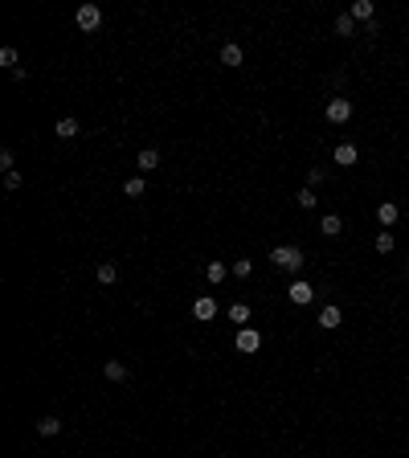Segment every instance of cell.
Returning <instances> with one entry per match:
<instances>
[{
	"label": "cell",
	"instance_id": "d4e9b609",
	"mask_svg": "<svg viewBox=\"0 0 409 458\" xmlns=\"http://www.w3.org/2000/svg\"><path fill=\"white\" fill-rule=\"evenodd\" d=\"M324 168H307V188H319V184H324Z\"/></svg>",
	"mask_w": 409,
	"mask_h": 458
},
{
	"label": "cell",
	"instance_id": "d6986e66",
	"mask_svg": "<svg viewBox=\"0 0 409 458\" xmlns=\"http://www.w3.org/2000/svg\"><path fill=\"white\" fill-rule=\"evenodd\" d=\"M229 324L250 327V307H245V303H233V307H229Z\"/></svg>",
	"mask_w": 409,
	"mask_h": 458
},
{
	"label": "cell",
	"instance_id": "ac0fdd59",
	"mask_svg": "<svg viewBox=\"0 0 409 458\" xmlns=\"http://www.w3.org/2000/svg\"><path fill=\"white\" fill-rule=\"evenodd\" d=\"M225 275H233L225 262H209V266H205V278H209V282H225Z\"/></svg>",
	"mask_w": 409,
	"mask_h": 458
},
{
	"label": "cell",
	"instance_id": "277c9868",
	"mask_svg": "<svg viewBox=\"0 0 409 458\" xmlns=\"http://www.w3.org/2000/svg\"><path fill=\"white\" fill-rule=\"evenodd\" d=\"M331 160L340 164V168H356V164H360V147L352 144V139H344V144L331 147Z\"/></svg>",
	"mask_w": 409,
	"mask_h": 458
},
{
	"label": "cell",
	"instance_id": "484cf974",
	"mask_svg": "<svg viewBox=\"0 0 409 458\" xmlns=\"http://www.w3.org/2000/svg\"><path fill=\"white\" fill-rule=\"evenodd\" d=\"M0 65L16 70V49H13V46H4V49H0Z\"/></svg>",
	"mask_w": 409,
	"mask_h": 458
},
{
	"label": "cell",
	"instance_id": "3957f363",
	"mask_svg": "<svg viewBox=\"0 0 409 458\" xmlns=\"http://www.w3.org/2000/svg\"><path fill=\"white\" fill-rule=\"evenodd\" d=\"M238 352L242 356H254V352H262V331L258 327H238Z\"/></svg>",
	"mask_w": 409,
	"mask_h": 458
},
{
	"label": "cell",
	"instance_id": "ba28073f",
	"mask_svg": "<svg viewBox=\"0 0 409 458\" xmlns=\"http://www.w3.org/2000/svg\"><path fill=\"white\" fill-rule=\"evenodd\" d=\"M348 16H352L356 25H373V21H376V4H373V0H352Z\"/></svg>",
	"mask_w": 409,
	"mask_h": 458
},
{
	"label": "cell",
	"instance_id": "7c38bea8",
	"mask_svg": "<svg viewBox=\"0 0 409 458\" xmlns=\"http://www.w3.org/2000/svg\"><path fill=\"white\" fill-rule=\"evenodd\" d=\"M193 315L201 319V324H205V319H213V315H217V299H213V294H201V299L193 303Z\"/></svg>",
	"mask_w": 409,
	"mask_h": 458
},
{
	"label": "cell",
	"instance_id": "7402d4cb",
	"mask_svg": "<svg viewBox=\"0 0 409 458\" xmlns=\"http://www.w3.org/2000/svg\"><path fill=\"white\" fill-rule=\"evenodd\" d=\"M294 201H299V209H315V205H319V193H315V188H299Z\"/></svg>",
	"mask_w": 409,
	"mask_h": 458
},
{
	"label": "cell",
	"instance_id": "4316f807",
	"mask_svg": "<svg viewBox=\"0 0 409 458\" xmlns=\"http://www.w3.org/2000/svg\"><path fill=\"white\" fill-rule=\"evenodd\" d=\"M13 164H16V156H13V147H4V151H0V168H4V172H16Z\"/></svg>",
	"mask_w": 409,
	"mask_h": 458
},
{
	"label": "cell",
	"instance_id": "83f0119b",
	"mask_svg": "<svg viewBox=\"0 0 409 458\" xmlns=\"http://www.w3.org/2000/svg\"><path fill=\"white\" fill-rule=\"evenodd\" d=\"M4 188L16 193V188H21V172H4Z\"/></svg>",
	"mask_w": 409,
	"mask_h": 458
},
{
	"label": "cell",
	"instance_id": "603a6c76",
	"mask_svg": "<svg viewBox=\"0 0 409 458\" xmlns=\"http://www.w3.org/2000/svg\"><path fill=\"white\" fill-rule=\"evenodd\" d=\"M229 270H233L238 278H250V275H254V262H250V258H238L233 266H229Z\"/></svg>",
	"mask_w": 409,
	"mask_h": 458
},
{
	"label": "cell",
	"instance_id": "52a82bcc",
	"mask_svg": "<svg viewBox=\"0 0 409 458\" xmlns=\"http://www.w3.org/2000/svg\"><path fill=\"white\" fill-rule=\"evenodd\" d=\"M376 221H381V229H393L401 221V205H397V201H381V205H376Z\"/></svg>",
	"mask_w": 409,
	"mask_h": 458
},
{
	"label": "cell",
	"instance_id": "ffe728a7",
	"mask_svg": "<svg viewBox=\"0 0 409 458\" xmlns=\"http://www.w3.org/2000/svg\"><path fill=\"white\" fill-rule=\"evenodd\" d=\"M115 278H119V266H115V262H98V282H102V287H111Z\"/></svg>",
	"mask_w": 409,
	"mask_h": 458
},
{
	"label": "cell",
	"instance_id": "2e32d148",
	"mask_svg": "<svg viewBox=\"0 0 409 458\" xmlns=\"http://www.w3.org/2000/svg\"><path fill=\"white\" fill-rule=\"evenodd\" d=\"M242 62H245L242 46H233V41H229V46H221V65H242Z\"/></svg>",
	"mask_w": 409,
	"mask_h": 458
},
{
	"label": "cell",
	"instance_id": "4fadbf2b",
	"mask_svg": "<svg viewBox=\"0 0 409 458\" xmlns=\"http://www.w3.org/2000/svg\"><path fill=\"white\" fill-rule=\"evenodd\" d=\"M135 164H139V172H156V168H160V151H156V147H144V151L135 156Z\"/></svg>",
	"mask_w": 409,
	"mask_h": 458
},
{
	"label": "cell",
	"instance_id": "9a60e30c",
	"mask_svg": "<svg viewBox=\"0 0 409 458\" xmlns=\"http://www.w3.org/2000/svg\"><path fill=\"white\" fill-rule=\"evenodd\" d=\"M102 373H107V380H127L131 368L123 364V360H107V364H102Z\"/></svg>",
	"mask_w": 409,
	"mask_h": 458
},
{
	"label": "cell",
	"instance_id": "8fae6325",
	"mask_svg": "<svg viewBox=\"0 0 409 458\" xmlns=\"http://www.w3.org/2000/svg\"><path fill=\"white\" fill-rule=\"evenodd\" d=\"M319 233H324V238H340V233H344V217H340V213H324V217H319Z\"/></svg>",
	"mask_w": 409,
	"mask_h": 458
},
{
	"label": "cell",
	"instance_id": "44dd1931",
	"mask_svg": "<svg viewBox=\"0 0 409 458\" xmlns=\"http://www.w3.org/2000/svg\"><path fill=\"white\" fill-rule=\"evenodd\" d=\"M58 139H74V135H78V119H58Z\"/></svg>",
	"mask_w": 409,
	"mask_h": 458
},
{
	"label": "cell",
	"instance_id": "5b68a950",
	"mask_svg": "<svg viewBox=\"0 0 409 458\" xmlns=\"http://www.w3.org/2000/svg\"><path fill=\"white\" fill-rule=\"evenodd\" d=\"M74 21H78L82 33H95L98 25H102V9H98V4H82L78 13H74Z\"/></svg>",
	"mask_w": 409,
	"mask_h": 458
},
{
	"label": "cell",
	"instance_id": "8992f818",
	"mask_svg": "<svg viewBox=\"0 0 409 458\" xmlns=\"http://www.w3.org/2000/svg\"><path fill=\"white\" fill-rule=\"evenodd\" d=\"M287 299H291L294 307H307L311 299H315V287H311V282H303V278H294L291 287H287Z\"/></svg>",
	"mask_w": 409,
	"mask_h": 458
},
{
	"label": "cell",
	"instance_id": "30bf717a",
	"mask_svg": "<svg viewBox=\"0 0 409 458\" xmlns=\"http://www.w3.org/2000/svg\"><path fill=\"white\" fill-rule=\"evenodd\" d=\"M373 250L381 254V258H389L393 250H397V233H393V229H381V233L373 238Z\"/></svg>",
	"mask_w": 409,
	"mask_h": 458
},
{
	"label": "cell",
	"instance_id": "7a4b0ae2",
	"mask_svg": "<svg viewBox=\"0 0 409 458\" xmlns=\"http://www.w3.org/2000/svg\"><path fill=\"white\" fill-rule=\"evenodd\" d=\"M352 111H356V102L348 95H336V98H327V107H324V114H327V123H352Z\"/></svg>",
	"mask_w": 409,
	"mask_h": 458
},
{
	"label": "cell",
	"instance_id": "9c48e42d",
	"mask_svg": "<svg viewBox=\"0 0 409 458\" xmlns=\"http://www.w3.org/2000/svg\"><path fill=\"white\" fill-rule=\"evenodd\" d=\"M340 324H344V307H336V303L319 307V327H324V331H336Z\"/></svg>",
	"mask_w": 409,
	"mask_h": 458
},
{
	"label": "cell",
	"instance_id": "e0dca14e",
	"mask_svg": "<svg viewBox=\"0 0 409 458\" xmlns=\"http://www.w3.org/2000/svg\"><path fill=\"white\" fill-rule=\"evenodd\" d=\"M336 37H344V41H348V37H356V21H352L348 13L336 16Z\"/></svg>",
	"mask_w": 409,
	"mask_h": 458
},
{
	"label": "cell",
	"instance_id": "5bb4252c",
	"mask_svg": "<svg viewBox=\"0 0 409 458\" xmlns=\"http://www.w3.org/2000/svg\"><path fill=\"white\" fill-rule=\"evenodd\" d=\"M37 434H41V438H58V434H62V417H53V413L41 417V422H37Z\"/></svg>",
	"mask_w": 409,
	"mask_h": 458
},
{
	"label": "cell",
	"instance_id": "6da1fadb",
	"mask_svg": "<svg viewBox=\"0 0 409 458\" xmlns=\"http://www.w3.org/2000/svg\"><path fill=\"white\" fill-rule=\"evenodd\" d=\"M270 262H275L278 270L294 275V270H303V250H299V245H275V250H270Z\"/></svg>",
	"mask_w": 409,
	"mask_h": 458
},
{
	"label": "cell",
	"instance_id": "cb8c5ba5",
	"mask_svg": "<svg viewBox=\"0 0 409 458\" xmlns=\"http://www.w3.org/2000/svg\"><path fill=\"white\" fill-rule=\"evenodd\" d=\"M123 193H127V196H144V176H131V180H123Z\"/></svg>",
	"mask_w": 409,
	"mask_h": 458
}]
</instances>
